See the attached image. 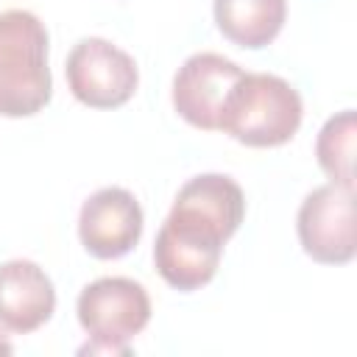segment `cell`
Returning a JSON list of instances; mask_svg holds the SVG:
<instances>
[{
    "mask_svg": "<svg viewBox=\"0 0 357 357\" xmlns=\"http://www.w3.org/2000/svg\"><path fill=\"white\" fill-rule=\"evenodd\" d=\"M78 324L89 335L81 354H131V340L151 321L148 290L128 276H100L75 301Z\"/></svg>",
    "mask_w": 357,
    "mask_h": 357,
    "instance_id": "4",
    "label": "cell"
},
{
    "mask_svg": "<svg viewBox=\"0 0 357 357\" xmlns=\"http://www.w3.org/2000/svg\"><path fill=\"white\" fill-rule=\"evenodd\" d=\"M50 95L45 22L25 8L0 11V117H33Z\"/></svg>",
    "mask_w": 357,
    "mask_h": 357,
    "instance_id": "2",
    "label": "cell"
},
{
    "mask_svg": "<svg viewBox=\"0 0 357 357\" xmlns=\"http://www.w3.org/2000/svg\"><path fill=\"white\" fill-rule=\"evenodd\" d=\"M354 145H357V117L354 109L332 114L315 139V159L332 184L354 190Z\"/></svg>",
    "mask_w": 357,
    "mask_h": 357,
    "instance_id": "11",
    "label": "cell"
},
{
    "mask_svg": "<svg viewBox=\"0 0 357 357\" xmlns=\"http://www.w3.org/2000/svg\"><path fill=\"white\" fill-rule=\"evenodd\" d=\"M218 31L237 47L271 45L287 20V0H212Z\"/></svg>",
    "mask_w": 357,
    "mask_h": 357,
    "instance_id": "10",
    "label": "cell"
},
{
    "mask_svg": "<svg viewBox=\"0 0 357 357\" xmlns=\"http://www.w3.org/2000/svg\"><path fill=\"white\" fill-rule=\"evenodd\" d=\"M296 231L304 254L321 265H346L357 254L354 237V190L321 184L298 206Z\"/></svg>",
    "mask_w": 357,
    "mask_h": 357,
    "instance_id": "6",
    "label": "cell"
},
{
    "mask_svg": "<svg viewBox=\"0 0 357 357\" xmlns=\"http://www.w3.org/2000/svg\"><path fill=\"white\" fill-rule=\"evenodd\" d=\"M56 312V287L50 276L31 259H8L0 265V326L28 335L45 326Z\"/></svg>",
    "mask_w": 357,
    "mask_h": 357,
    "instance_id": "9",
    "label": "cell"
},
{
    "mask_svg": "<svg viewBox=\"0 0 357 357\" xmlns=\"http://www.w3.org/2000/svg\"><path fill=\"white\" fill-rule=\"evenodd\" d=\"M301 117L304 103L290 81L273 73H243L223 103L220 131L248 148H279L296 137Z\"/></svg>",
    "mask_w": 357,
    "mask_h": 357,
    "instance_id": "3",
    "label": "cell"
},
{
    "mask_svg": "<svg viewBox=\"0 0 357 357\" xmlns=\"http://www.w3.org/2000/svg\"><path fill=\"white\" fill-rule=\"evenodd\" d=\"M245 218V195L231 176L201 173L173 198V206L153 240V265L159 276L192 293L218 273L223 245Z\"/></svg>",
    "mask_w": 357,
    "mask_h": 357,
    "instance_id": "1",
    "label": "cell"
},
{
    "mask_svg": "<svg viewBox=\"0 0 357 357\" xmlns=\"http://www.w3.org/2000/svg\"><path fill=\"white\" fill-rule=\"evenodd\" d=\"M243 73L240 64L220 53H192L173 75V109L192 128L220 131L223 103Z\"/></svg>",
    "mask_w": 357,
    "mask_h": 357,
    "instance_id": "7",
    "label": "cell"
},
{
    "mask_svg": "<svg viewBox=\"0 0 357 357\" xmlns=\"http://www.w3.org/2000/svg\"><path fill=\"white\" fill-rule=\"evenodd\" d=\"M11 351H14V349H11V343H8V340H6L3 335H0V354L6 357V354H11Z\"/></svg>",
    "mask_w": 357,
    "mask_h": 357,
    "instance_id": "12",
    "label": "cell"
},
{
    "mask_svg": "<svg viewBox=\"0 0 357 357\" xmlns=\"http://www.w3.org/2000/svg\"><path fill=\"white\" fill-rule=\"evenodd\" d=\"M64 75L73 98L89 109L126 106L139 84L137 61L123 47L100 36H86L73 45Z\"/></svg>",
    "mask_w": 357,
    "mask_h": 357,
    "instance_id": "5",
    "label": "cell"
},
{
    "mask_svg": "<svg viewBox=\"0 0 357 357\" xmlns=\"http://www.w3.org/2000/svg\"><path fill=\"white\" fill-rule=\"evenodd\" d=\"M142 206L123 187L92 192L78 212V240L95 259H120L142 237Z\"/></svg>",
    "mask_w": 357,
    "mask_h": 357,
    "instance_id": "8",
    "label": "cell"
}]
</instances>
